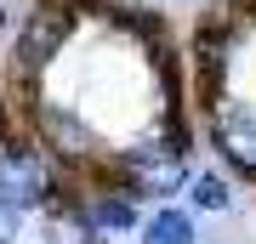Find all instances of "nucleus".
I'll list each match as a JSON object with an SVG mask.
<instances>
[{
  "label": "nucleus",
  "mask_w": 256,
  "mask_h": 244,
  "mask_svg": "<svg viewBox=\"0 0 256 244\" xmlns=\"http://www.w3.org/2000/svg\"><path fill=\"white\" fill-rule=\"evenodd\" d=\"M86 6H68V0H40L34 11L18 23V40H12V74L28 85L52 68V57H63V40L74 34V17Z\"/></svg>",
  "instance_id": "obj_1"
},
{
  "label": "nucleus",
  "mask_w": 256,
  "mask_h": 244,
  "mask_svg": "<svg viewBox=\"0 0 256 244\" xmlns=\"http://www.w3.org/2000/svg\"><path fill=\"white\" fill-rule=\"evenodd\" d=\"M0 199H12L18 210H46L57 199V159L40 142L12 136L0 148Z\"/></svg>",
  "instance_id": "obj_2"
},
{
  "label": "nucleus",
  "mask_w": 256,
  "mask_h": 244,
  "mask_svg": "<svg viewBox=\"0 0 256 244\" xmlns=\"http://www.w3.org/2000/svg\"><path fill=\"white\" fill-rule=\"evenodd\" d=\"M114 176H120V188H131L137 199H165V193H176L188 182V165L176 154H165L154 136H148V142L114 154Z\"/></svg>",
  "instance_id": "obj_3"
},
{
  "label": "nucleus",
  "mask_w": 256,
  "mask_h": 244,
  "mask_svg": "<svg viewBox=\"0 0 256 244\" xmlns=\"http://www.w3.org/2000/svg\"><path fill=\"white\" fill-rule=\"evenodd\" d=\"M28 119H34L40 148H46L57 165H97V131L86 125L74 108H57V102H34V108H28Z\"/></svg>",
  "instance_id": "obj_4"
},
{
  "label": "nucleus",
  "mask_w": 256,
  "mask_h": 244,
  "mask_svg": "<svg viewBox=\"0 0 256 244\" xmlns=\"http://www.w3.org/2000/svg\"><path fill=\"white\" fill-rule=\"evenodd\" d=\"M210 142H216V154L234 165V171L256 176V114L250 108H210Z\"/></svg>",
  "instance_id": "obj_5"
},
{
  "label": "nucleus",
  "mask_w": 256,
  "mask_h": 244,
  "mask_svg": "<svg viewBox=\"0 0 256 244\" xmlns=\"http://www.w3.org/2000/svg\"><path fill=\"white\" fill-rule=\"evenodd\" d=\"M80 210L92 216L102 233H131V227H142L137 222V193L131 188H92V193H80Z\"/></svg>",
  "instance_id": "obj_6"
},
{
  "label": "nucleus",
  "mask_w": 256,
  "mask_h": 244,
  "mask_svg": "<svg viewBox=\"0 0 256 244\" xmlns=\"http://www.w3.org/2000/svg\"><path fill=\"white\" fill-rule=\"evenodd\" d=\"M228 51H234V28H228V23H205L200 34H194V68H200V80H205V85L222 74Z\"/></svg>",
  "instance_id": "obj_7"
},
{
  "label": "nucleus",
  "mask_w": 256,
  "mask_h": 244,
  "mask_svg": "<svg viewBox=\"0 0 256 244\" xmlns=\"http://www.w3.org/2000/svg\"><path fill=\"white\" fill-rule=\"evenodd\" d=\"M142 244H200L194 239V216L188 210H154L142 222Z\"/></svg>",
  "instance_id": "obj_8"
},
{
  "label": "nucleus",
  "mask_w": 256,
  "mask_h": 244,
  "mask_svg": "<svg viewBox=\"0 0 256 244\" xmlns=\"http://www.w3.org/2000/svg\"><path fill=\"white\" fill-rule=\"evenodd\" d=\"M188 199L200 205V210H210V216H222V210L234 205V193H228L222 176H194V182H188Z\"/></svg>",
  "instance_id": "obj_9"
},
{
  "label": "nucleus",
  "mask_w": 256,
  "mask_h": 244,
  "mask_svg": "<svg viewBox=\"0 0 256 244\" xmlns=\"http://www.w3.org/2000/svg\"><path fill=\"white\" fill-rule=\"evenodd\" d=\"M18 227H23V210L12 205V199H0V244H12V239H18Z\"/></svg>",
  "instance_id": "obj_10"
},
{
  "label": "nucleus",
  "mask_w": 256,
  "mask_h": 244,
  "mask_svg": "<svg viewBox=\"0 0 256 244\" xmlns=\"http://www.w3.org/2000/svg\"><path fill=\"white\" fill-rule=\"evenodd\" d=\"M250 6H256V0H250Z\"/></svg>",
  "instance_id": "obj_11"
}]
</instances>
